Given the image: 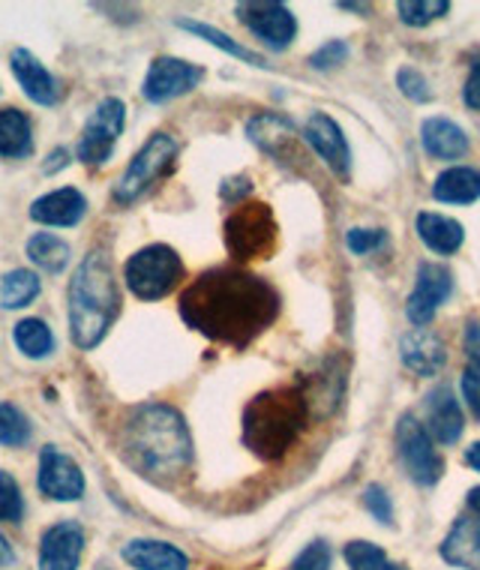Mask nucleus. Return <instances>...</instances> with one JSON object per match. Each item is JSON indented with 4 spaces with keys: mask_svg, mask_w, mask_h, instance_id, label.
<instances>
[{
    "mask_svg": "<svg viewBox=\"0 0 480 570\" xmlns=\"http://www.w3.org/2000/svg\"><path fill=\"white\" fill-rule=\"evenodd\" d=\"M310 421V405L301 387H274L258 394L244 412V444L265 462L283 460Z\"/></svg>",
    "mask_w": 480,
    "mask_h": 570,
    "instance_id": "20e7f679",
    "label": "nucleus"
},
{
    "mask_svg": "<svg viewBox=\"0 0 480 570\" xmlns=\"http://www.w3.org/2000/svg\"><path fill=\"white\" fill-rule=\"evenodd\" d=\"M304 141L319 154V159H324V166L331 168L340 180L352 177V148H349V138H345L343 127L331 115L313 111L304 124Z\"/></svg>",
    "mask_w": 480,
    "mask_h": 570,
    "instance_id": "ddd939ff",
    "label": "nucleus"
},
{
    "mask_svg": "<svg viewBox=\"0 0 480 570\" xmlns=\"http://www.w3.org/2000/svg\"><path fill=\"white\" fill-rule=\"evenodd\" d=\"M124 561L129 568L136 570H189L187 552L177 550L175 543L166 541H129L124 550H120Z\"/></svg>",
    "mask_w": 480,
    "mask_h": 570,
    "instance_id": "4be33fe9",
    "label": "nucleus"
},
{
    "mask_svg": "<svg viewBox=\"0 0 480 570\" xmlns=\"http://www.w3.org/2000/svg\"><path fill=\"white\" fill-rule=\"evenodd\" d=\"M88 214V198L81 196L79 189L63 187L55 193H46L30 205V219L40 223V226H55V228H69L79 226L81 219Z\"/></svg>",
    "mask_w": 480,
    "mask_h": 570,
    "instance_id": "6ab92c4d",
    "label": "nucleus"
},
{
    "mask_svg": "<svg viewBox=\"0 0 480 570\" xmlns=\"http://www.w3.org/2000/svg\"><path fill=\"white\" fill-rule=\"evenodd\" d=\"M469 508L480 517V487H474V490L469 492Z\"/></svg>",
    "mask_w": 480,
    "mask_h": 570,
    "instance_id": "09e8293b",
    "label": "nucleus"
},
{
    "mask_svg": "<svg viewBox=\"0 0 480 570\" xmlns=\"http://www.w3.org/2000/svg\"><path fill=\"white\" fill-rule=\"evenodd\" d=\"M205 79V69L196 63H187L180 58H157L150 63L145 76V94L147 102H168V99L184 97L193 88H198V81Z\"/></svg>",
    "mask_w": 480,
    "mask_h": 570,
    "instance_id": "4468645a",
    "label": "nucleus"
},
{
    "mask_svg": "<svg viewBox=\"0 0 480 570\" xmlns=\"http://www.w3.org/2000/svg\"><path fill=\"white\" fill-rule=\"evenodd\" d=\"M462 343H466L469 361H478L480 364V322H469V325H466V336H462Z\"/></svg>",
    "mask_w": 480,
    "mask_h": 570,
    "instance_id": "c03bdc74",
    "label": "nucleus"
},
{
    "mask_svg": "<svg viewBox=\"0 0 480 570\" xmlns=\"http://www.w3.org/2000/svg\"><path fill=\"white\" fill-rule=\"evenodd\" d=\"M127 285L129 292L141 301H159L175 292V285L184 279V262L175 249L166 244H154L138 249L127 262Z\"/></svg>",
    "mask_w": 480,
    "mask_h": 570,
    "instance_id": "0eeeda50",
    "label": "nucleus"
},
{
    "mask_svg": "<svg viewBox=\"0 0 480 570\" xmlns=\"http://www.w3.org/2000/svg\"><path fill=\"white\" fill-rule=\"evenodd\" d=\"M16 345L28 357L40 361V357H49L55 352V334H51V327L42 318H21L19 325H16Z\"/></svg>",
    "mask_w": 480,
    "mask_h": 570,
    "instance_id": "7c9ffc66",
    "label": "nucleus"
},
{
    "mask_svg": "<svg viewBox=\"0 0 480 570\" xmlns=\"http://www.w3.org/2000/svg\"><path fill=\"white\" fill-rule=\"evenodd\" d=\"M120 451L141 478L172 487L193 465V435L184 414L172 405H138L124 423Z\"/></svg>",
    "mask_w": 480,
    "mask_h": 570,
    "instance_id": "f03ea898",
    "label": "nucleus"
},
{
    "mask_svg": "<svg viewBox=\"0 0 480 570\" xmlns=\"http://www.w3.org/2000/svg\"><path fill=\"white\" fill-rule=\"evenodd\" d=\"M423 430L430 433L432 442L439 444H457L466 430V417L462 409L453 396L451 384H435L430 394L423 396Z\"/></svg>",
    "mask_w": 480,
    "mask_h": 570,
    "instance_id": "2eb2a0df",
    "label": "nucleus"
},
{
    "mask_svg": "<svg viewBox=\"0 0 480 570\" xmlns=\"http://www.w3.org/2000/svg\"><path fill=\"white\" fill-rule=\"evenodd\" d=\"M432 198L441 205H474L480 198V168L453 166L432 184Z\"/></svg>",
    "mask_w": 480,
    "mask_h": 570,
    "instance_id": "a878e982",
    "label": "nucleus"
},
{
    "mask_svg": "<svg viewBox=\"0 0 480 570\" xmlns=\"http://www.w3.org/2000/svg\"><path fill=\"white\" fill-rule=\"evenodd\" d=\"M237 19L244 21L246 28L274 51H285L297 37V19L285 3H276V0L237 3Z\"/></svg>",
    "mask_w": 480,
    "mask_h": 570,
    "instance_id": "9b49d317",
    "label": "nucleus"
},
{
    "mask_svg": "<svg viewBox=\"0 0 480 570\" xmlns=\"http://www.w3.org/2000/svg\"><path fill=\"white\" fill-rule=\"evenodd\" d=\"M414 228H418V237L423 244L439 256H453L466 240V228H462L460 219L444 217V214H435V210H421L414 217Z\"/></svg>",
    "mask_w": 480,
    "mask_h": 570,
    "instance_id": "b1692460",
    "label": "nucleus"
},
{
    "mask_svg": "<svg viewBox=\"0 0 480 570\" xmlns=\"http://www.w3.org/2000/svg\"><path fill=\"white\" fill-rule=\"evenodd\" d=\"M301 391L306 396L310 414H315V417L331 414L345 394V366L327 364L322 373L310 375L306 384H301Z\"/></svg>",
    "mask_w": 480,
    "mask_h": 570,
    "instance_id": "393cba45",
    "label": "nucleus"
},
{
    "mask_svg": "<svg viewBox=\"0 0 480 570\" xmlns=\"http://www.w3.org/2000/svg\"><path fill=\"white\" fill-rule=\"evenodd\" d=\"M352 49H349V42L343 40H327L322 49H315L310 55V67L313 69H336L343 67L345 60H349Z\"/></svg>",
    "mask_w": 480,
    "mask_h": 570,
    "instance_id": "e433bc0d",
    "label": "nucleus"
},
{
    "mask_svg": "<svg viewBox=\"0 0 480 570\" xmlns=\"http://www.w3.org/2000/svg\"><path fill=\"white\" fill-rule=\"evenodd\" d=\"M124 124H127V106L120 99L108 97L99 102L94 115L88 118L85 129L79 136V159L85 166H102L111 150H115V141L124 132Z\"/></svg>",
    "mask_w": 480,
    "mask_h": 570,
    "instance_id": "1a4fd4ad",
    "label": "nucleus"
},
{
    "mask_svg": "<svg viewBox=\"0 0 480 570\" xmlns=\"http://www.w3.org/2000/svg\"><path fill=\"white\" fill-rule=\"evenodd\" d=\"M343 556L352 570H409L405 564H393L388 552L370 541H349Z\"/></svg>",
    "mask_w": 480,
    "mask_h": 570,
    "instance_id": "2f4dec72",
    "label": "nucleus"
},
{
    "mask_svg": "<svg viewBox=\"0 0 480 570\" xmlns=\"http://www.w3.org/2000/svg\"><path fill=\"white\" fill-rule=\"evenodd\" d=\"M363 508L373 513L375 520L382 522V525H393V502L391 495L384 487L373 483V487H366L363 490Z\"/></svg>",
    "mask_w": 480,
    "mask_h": 570,
    "instance_id": "58836bf2",
    "label": "nucleus"
},
{
    "mask_svg": "<svg viewBox=\"0 0 480 570\" xmlns=\"http://www.w3.org/2000/svg\"><path fill=\"white\" fill-rule=\"evenodd\" d=\"M28 256L46 274H60L69 265V244L58 235L40 232L28 240Z\"/></svg>",
    "mask_w": 480,
    "mask_h": 570,
    "instance_id": "cd10ccee",
    "label": "nucleus"
},
{
    "mask_svg": "<svg viewBox=\"0 0 480 570\" xmlns=\"http://www.w3.org/2000/svg\"><path fill=\"white\" fill-rule=\"evenodd\" d=\"M396 88L405 99H412V102H430L432 99V90H430V81L423 79L421 69L414 67H402L396 72Z\"/></svg>",
    "mask_w": 480,
    "mask_h": 570,
    "instance_id": "c9c22d12",
    "label": "nucleus"
},
{
    "mask_svg": "<svg viewBox=\"0 0 480 570\" xmlns=\"http://www.w3.org/2000/svg\"><path fill=\"white\" fill-rule=\"evenodd\" d=\"M276 237H280V226H276L274 210L262 202H244L226 219V246L237 262L267 258L276 249Z\"/></svg>",
    "mask_w": 480,
    "mask_h": 570,
    "instance_id": "39448f33",
    "label": "nucleus"
},
{
    "mask_svg": "<svg viewBox=\"0 0 480 570\" xmlns=\"http://www.w3.org/2000/svg\"><path fill=\"white\" fill-rule=\"evenodd\" d=\"M30 439V423L21 414L19 405L0 403V444L3 448H21Z\"/></svg>",
    "mask_w": 480,
    "mask_h": 570,
    "instance_id": "72a5a7b5",
    "label": "nucleus"
},
{
    "mask_svg": "<svg viewBox=\"0 0 480 570\" xmlns=\"http://www.w3.org/2000/svg\"><path fill=\"white\" fill-rule=\"evenodd\" d=\"M331 559H334L331 547L324 541H313L297 552V559L292 561V570H331Z\"/></svg>",
    "mask_w": 480,
    "mask_h": 570,
    "instance_id": "4c0bfd02",
    "label": "nucleus"
},
{
    "mask_svg": "<svg viewBox=\"0 0 480 570\" xmlns=\"http://www.w3.org/2000/svg\"><path fill=\"white\" fill-rule=\"evenodd\" d=\"M40 490L55 502H76L85 495V474L79 462L69 460L58 448H46L40 456Z\"/></svg>",
    "mask_w": 480,
    "mask_h": 570,
    "instance_id": "dca6fc26",
    "label": "nucleus"
},
{
    "mask_svg": "<svg viewBox=\"0 0 480 570\" xmlns=\"http://www.w3.org/2000/svg\"><path fill=\"white\" fill-rule=\"evenodd\" d=\"M396 456L409 478L421 487H435L444 474V456L412 412L396 421Z\"/></svg>",
    "mask_w": 480,
    "mask_h": 570,
    "instance_id": "6e6552de",
    "label": "nucleus"
},
{
    "mask_svg": "<svg viewBox=\"0 0 480 570\" xmlns=\"http://www.w3.org/2000/svg\"><path fill=\"white\" fill-rule=\"evenodd\" d=\"M120 313V292L111 262L102 249L81 258L69 283V334L72 343L90 352L106 340L108 327Z\"/></svg>",
    "mask_w": 480,
    "mask_h": 570,
    "instance_id": "7ed1b4c3",
    "label": "nucleus"
},
{
    "mask_svg": "<svg viewBox=\"0 0 480 570\" xmlns=\"http://www.w3.org/2000/svg\"><path fill=\"white\" fill-rule=\"evenodd\" d=\"M12 559H16V556H12L10 541H7V538L0 534V568H7V564H12Z\"/></svg>",
    "mask_w": 480,
    "mask_h": 570,
    "instance_id": "de8ad7c7",
    "label": "nucleus"
},
{
    "mask_svg": "<svg viewBox=\"0 0 480 570\" xmlns=\"http://www.w3.org/2000/svg\"><path fill=\"white\" fill-rule=\"evenodd\" d=\"M249 193H253L249 177H232V180H226V184L219 187V196L226 198V202H232V205H244Z\"/></svg>",
    "mask_w": 480,
    "mask_h": 570,
    "instance_id": "79ce46f5",
    "label": "nucleus"
},
{
    "mask_svg": "<svg viewBox=\"0 0 480 570\" xmlns=\"http://www.w3.org/2000/svg\"><path fill=\"white\" fill-rule=\"evenodd\" d=\"M453 295V274L439 262H421L418 265V279L409 301H405V315L414 327H430L441 306Z\"/></svg>",
    "mask_w": 480,
    "mask_h": 570,
    "instance_id": "9d476101",
    "label": "nucleus"
},
{
    "mask_svg": "<svg viewBox=\"0 0 480 570\" xmlns=\"http://www.w3.org/2000/svg\"><path fill=\"white\" fill-rule=\"evenodd\" d=\"M25 513V499L16 478L10 472H0V522H19Z\"/></svg>",
    "mask_w": 480,
    "mask_h": 570,
    "instance_id": "f704fd0d",
    "label": "nucleus"
},
{
    "mask_svg": "<svg viewBox=\"0 0 480 570\" xmlns=\"http://www.w3.org/2000/svg\"><path fill=\"white\" fill-rule=\"evenodd\" d=\"M180 315L214 343L246 348L280 315V292L241 267H214L180 295Z\"/></svg>",
    "mask_w": 480,
    "mask_h": 570,
    "instance_id": "f257e3e1",
    "label": "nucleus"
},
{
    "mask_svg": "<svg viewBox=\"0 0 480 570\" xmlns=\"http://www.w3.org/2000/svg\"><path fill=\"white\" fill-rule=\"evenodd\" d=\"M40 276L33 271H12L0 279V306L3 309H21L40 297Z\"/></svg>",
    "mask_w": 480,
    "mask_h": 570,
    "instance_id": "c85d7f7f",
    "label": "nucleus"
},
{
    "mask_svg": "<svg viewBox=\"0 0 480 570\" xmlns=\"http://www.w3.org/2000/svg\"><path fill=\"white\" fill-rule=\"evenodd\" d=\"M33 150L30 120L19 109H0V157L21 159Z\"/></svg>",
    "mask_w": 480,
    "mask_h": 570,
    "instance_id": "bb28decb",
    "label": "nucleus"
},
{
    "mask_svg": "<svg viewBox=\"0 0 480 570\" xmlns=\"http://www.w3.org/2000/svg\"><path fill=\"white\" fill-rule=\"evenodd\" d=\"M85 531L79 522H58L42 534L40 570H79Z\"/></svg>",
    "mask_w": 480,
    "mask_h": 570,
    "instance_id": "a211bd4d",
    "label": "nucleus"
},
{
    "mask_svg": "<svg viewBox=\"0 0 480 570\" xmlns=\"http://www.w3.org/2000/svg\"><path fill=\"white\" fill-rule=\"evenodd\" d=\"M177 28L189 30V33H196V37H202V40H207L210 46H216V49H223L226 55H232V58L237 60H246V63H253V67H267V60L262 58V55H255V51H249L246 46H241V42H235L228 33H223V30L210 28V24H205V21H193V19H180L177 21Z\"/></svg>",
    "mask_w": 480,
    "mask_h": 570,
    "instance_id": "c756f323",
    "label": "nucleus"
},
{
    "mask_svg": "<svg viewBox=\"0 0 480 570\" xmlns=\"http://www.w3.org/2000/svg\"><path fill=\"white\" fill-rule=\"evenodd\" d=\"M10 67L12 76L19 79V85L33 102H40V106H55V102H60V97H63L60 81L51 76L49 69L42 67L37 55H30L28 49H16L10 55Z\"/></svg>",
    "mask_w": 480,
    "mask_h": 570,
    "instance_id": "aec40b11",
    "label": "nucleus"
},
{
    "mask_svg": "<svg viewBox=\"0 0 480 570\" xmlns=\"http://www.w3.org/2000/svg\"><path fill=\"white\" fill-rule=\"evenodd\" d=\"M67 157H69V154H67V150H63V148L55 150V154H49V163L42 166V168H46V175H51V171H60V168L67 166V163H69Z\"/></svg>",
    "mask_w": 480,
    "mask_h": 570,
    "instance_id": "a18cd8bd",
    "label": "nucleus"
},
{
    "mask_svg": "<svg viewBox=\"0 0 480 570\" xmlns=\"http://www.w3.org/2000/svg\"><path fill=\"white\" fill-rule=\"evenodd\" d=\"M384 240H388V235L382 228H352L345 235V246L352 249L354 256H370L379 246H384Z\"/></svg>",
    "mask_w": 480,
    "mask_h": 570,
    "instance_id": "ea45409f",
    "label": "nucleus"
},
{
    "mask_svg": "<svg viewBox=\"0 0 480 570\" xmlns=\"http://www.w3.org/2000/svg\"><path fill=\"white\" fill-rule=\"evenodd\" d=\"M400 357L405 370L430 379V375H439L448 366V345L441 343V336L430 327H414L409 334H402Z\"/></svg>",
    "mask_w": 480,
    "mask_h": 570,
    "instance_id": "f3484780",
    "label": "nucleus"
},
{
    "mask_svg": "<svg viewBox=\"0 0 480 570\" xmlns=\"http://www.w3.org/2000/svg\"><path fill=\"white\" fill-rule=\"evenodd\" d=\"M462 102L471 111H480V58H474V63H471L469 79H466V88H462Z\"/></svg>",
    "mask_w": 480,
    "mask_h": 570,
    "instance_id": "37998d69",
    "label": "nucleus"
},
{
    "mask_svg": "<svg viewBox=\"0 0 480 570\" xmlns=\"http://www.w3.org/2000/svg\"><path fill=\"white\" fill-rule=\"evenodd\" d=\"M423 150L435 159H462L469 154V136L460 124L448 118H427L421 124Z\"/></svg>",
    "mask_w": 480,
    "mask_h": 570,
    "instance_id": "5701e85b",
    "label": "nucleus"
},
{
    "mask_svg": "<svg viewBox=\"0 0 480 570\" xmlns=\"http://www.w3.org/2000/svg\"><path fill=\"white\" fill-rule=\"evenodd\" d=\"M462 400L469 405V412L474 421H480V364L478 361H469V366L462 370Z\"/></svg>",
    "mask_w": 480,
    "mask_h": 570,
    "instance_id": "a19ab883",
    "label": "nucleus"
},
{
    "mask_svg": "<svg viewBox=\"0 0 480 570\" xmlns=\"http://www.w3.org/2000/svg\"><path fill=\"white\" fill-rule=\"evenodd\" d=\"M439 556L451 568L460 570H480V517H460L448 531V538L441 541Z\"/></svg>",
    "mask_w": 480,
    "mask_h": 570,
    "instance_id": "412c9836",
    "label": "nucleus"
},
{
    "mask_svg": "<svg viewBox=\"0 0 480 570\" xmlns=\"http://www.w3.org/2000/svg\"><path fill=\"white\" fill-rule=\"evenodd\" d=\"M177 163V141L168 132H157L141 145L127 171L120 175L118 187H115V198L120 205H133L145 196L147 189L157 187L163 177L172 175V168Z\"/></svg>",
    "mask_w": 480,
    "mask_h": 570,
    "instance_id": "423d86ee",
    "label": "nucleus"
},
{
    "mask_svg": "<svg viewBox=\"0 0 480 570\" xmlns=\"http://www.w3.org/2000/svg\"><path fill=\"white\" fill-rule=\"evenodd\" d=\"M246 136L255 148H262L265 154L276 159V163H301L304 157V132H297L292 120L276 111H262L246 124Z\"/></svg>",
    "mask_w": 480,
    "mask_h": 570,
    "instance_id": "f8f14e48",
    "label": "nucleus"
},
{
    "mask_svg": "<svg viewBox=\"0 0 480 570\" xmlns=\"http://www.w3.org/2000/svg\"><path fill=\"white\" fill-rule=\"evenodd\" d=\"M466 465H471V469L480 474V442H474L469 451H466Z\"/></svg>",
    "mask_w": 480,
    "mask_h": 570,
    "instance_id": "49530a36",
    "label": "nucleus"
},
{
    "mask_svg": "<svg viewBox=\"0 0 480 570\" xmlns=\"http://www.w3.org/2000/svg\"><path fill=\"white\" fill-rule=\"evenodd\" d=\"M448 12H451L448 0H400L396 3V16L409 28H427L432 21L444 19Z\"/></svg>",
    "mask_w": 480,
    "mask_h": 570,
    "instance_id": "473e14b6",
    "label": "nucleus"
}]
</instances>
